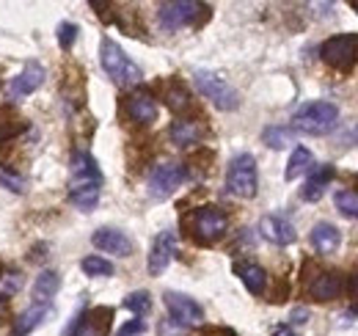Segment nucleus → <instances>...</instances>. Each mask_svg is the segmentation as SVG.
Wrapping results in <instances>:
<instances>
[{
    "instance_id": "obj_2",
    "label": "nucleus",
    "mask_w": 358,
    "mask_h": 336,
    "mask_svg": "<svg viewBox=\"0 0 358 336\" xmlns=\"http://www.w3.org/2000/svg\"><path fill=\"white\" fill-rule=\"evenodd\" d=\"M339 122V108L328 99H317L306 102L295 111L292 116V130L303 132V135H328Z\"/></svg>"
},
{
    "instance_id": "obj_25",
    "label": "nucleus",
    "mask_w": 358,
    "mask_h": 336,
    "mask_svg": "<svg viewBox=\"0 0 358 336\" xmlns=\"http://www.w3.org/2000/svg\"><path fill=\"white\" fill-rule=\"evenodd\" d=\"M334 204L345 218L358 220V193L356 190H336L334 193Z\"/></svg>"
},
{
    "instance_id": "obj_18",
    "label": "nucleus",
    "mask_w": 358,
    "mask_h": 336,
    "mask_svg": "<svg viewBox=\"0 0 358 336\" xmlns=\"http://www.w3.org/2000/svg\"><path fill=\"white\" fill-rule=\"evenodd\" d=\"M50 314H52V306H50V303H34L31 309H25V312L14 320L11 336H28L34 328H39Z\"/></svg>"
},
{
    "instance_id": "obj_7",
    "label": "nucleus",
    "mask_w": 358,
    "mask_h": 336,
    "mask_svg": "<svg viewBox=\"0 0 358 336\" xmlns=\"http://www.w3.org/2000/svg\"><path fill=\"white\" fill-rule=\"evenodd\" d=\"M193 83H196V88H199L218 111H234V108L240 105V94L226 83L221 75H215V72L199 69V72L193 75Z\"/></svg>"
},
{
    "instance_id": "obj_29",
    "label": "nucleus",
    "mask_w": 358,
    "mask_h": 336,
    "mask_svg": "<svg viewBox=\"0 0 358 336\" xmlns=\"http://www.w3.org/2000/svg\"><path fill=\"white\" fill-rule=\"evenodd\" d=\"M166 102H169L171 111H185V108L190 105V94H187L182 85H174V88L166 91Z\"/></svg>"
},
{
    "instance_id": "obj_5",
    "label": "nucleus",
    "mask_w": 358,
    "mask_h": 336,
    "mask_svg": "<svg viewBox=\"0 0 358 336\" xmlns=\"http://www.w3.org/2000/svg\"><path fill=\"white\" fill-rule=\"evenodd\" d=\"M320 55L328 66H334L336 72L348 75L353 72L358 61V34H339V36H331L328 42H322L320 47Z\"/></svg>"
},
{
    "instance_id": "obj_33",
    "label": "nucleus",
    "mask_w": 358,
    "mask_h": 336,
    "mask_svg": "<svg viewBox=\"0 0 358 336\" xmlns=\"http://www.w3.org/2000/svg\"><path fill=\"white\" fill-rule=\"evenodd\" d=\"M306 320H309V312H306V309H295V312H292V323H295V326H303Z\"/></svg>"
},
{
    "instance_id": "obj_31",
    "label": "nucleus",
    "mask_w": 358,
    "mask_h": 336,
    "mask_svg": "<svg viewBox=\"0 0 358 336\" xmlns=\"http://www.w3.org/2000/svg\"><path fill=\"white\" fill-rule=\"evenodd\" d=\"M146 334V323L143 320H130L127 326H122V331L116 336H143Z\"/></svg>"
},
{
    "instance_id": "obj_21",
    "label": "nucleus",
    "mask_w": 358,
    "mask_h": 336,
    "mask_svg": "<svg viewBox=\"0 0 358 336\" xmlns=\"http://www.w3.org/2000/svg\"><path fill=\"white\" fill-rule=\"evenodd\" d=\"M201 135H204V127L199 125V122L177 119V122L171 125V141H174L177 146H193V144L201 141Z\"/></svg>"
},
{
    "instance_id": "obj_1",
    "label": "nucleus",
    "mask_w": 358,
    "mask_h": 336,
    "mask_svg": "<svg viewBox=\"0 0 358 336\" xmlns=\"http://www.w3.org/2000/svg\"><path fill=\"white\" fill-rule=\"evenodd\" d=\"M102 190V171L89 152L72 155V179H69V202L83 212H91L99 202Z\"/></svg>"
},
{
    "instance_id": "obj_19",
    "label": "nucleus",
    "mask_w": 358,
    "mask_h": 336,
    "mask_svg": "<svg viewBox=\"0 0 358 336\" xmlns=\"http://www.w3.org/2000/svg\"><path fill=\"white\" fill-rule=\"evenodd\" d=\"M234 273L240 276V281L245 284V290L251 295H262L268 287V273L254 265V262H234Z\"/></svg>"
},
{
    "instance_id": "obj_38",
    "label": "nucleus",
    "mask_w": 358,
    "mask_h": 336,
    "mask_svg": "<svg viewBox=\"0 0 358 336\" xmlns=\"http://www.w3.org/2000/svg\"><path fill=\"white\" fill-rule=\"evenodd\" d=\"M353 179H356V182H358V176H353Z\"/></svg>"
},
{
    "instance_id": "obj_4",
    "label": "nucleus",
    "mask_w": 358,
    "mask_h": 336,
    "mask_svg": "<svg viewBox=\"0 0 358 336\" xmlns=\"http://www.w3.org/2000/svg\"><path fill=\"white\" fill-rule=\"evenodd\" d=\"M257 188H259V176L254 155H237L226 171V190L237 199H254Z\"/></svg>"
},
{
    "instance_id": "obj_23",
    "label": "nucleus",
    "mask_w": 358,
    "mask_h": 336,
    "mask_svg": "<svg viewBox=\"0 0 358 336\" xmlns=\"http://www.w3.org/2000/svg\"><path fill=\"white\" fill-rule=\"evenodd\" d=\"M61 287V276L55 270H45L36 276L34 281V295H36V303H50V298L58 293Z\"/></svg>"
},
{
    "instance_id": "obj_14",
    "label": "nucleus",
    "mask_w": 358,
    "mask_h": 336,
    "mask_svg": "<svg viewBox=\"0 0 358 336\" xmlns=\"http://www.w3.org/2000/svg\"><path fill=\"white\" fill-rule=\"evenodd\" d=\"M306 290H309V295H312L314 300H336L339 295L345 293V279L336 270H320L312 281H309Z\"/></svg>"
},
{
    "instance_id": "obj_10",
    "label": "nucleus",
    "mask_w": 358,
    "mask_h": 336,
    "mask_svg": "<svg viewBox=\"0 0 358 336\" xmlns=\"http://www.w3.org/2000/svg\"><path fill=\"white\" fill-rule=\"evenodd\" d=\"M166 309L171 314V323L182 331L193 328V326H199L204 320V309L193 298H187L182 293H166Z\"/></svg>"
},
{
    "instance_id": "obj_27",
    "label": "nucleus",
    "mask_w": 358,
    "mask_h": 336,
    "mask_svg": "<svg viewBox=\"0 0 358 336\" xmlns=\"http://www.w3.org/2000/svg\"><path fill=\"white\" fill-rule=\"evenodd\" d=\"M124 309H130L135 317H143V314H149V312H152V298H149V293L138 290V293L124 298Z\"/></svg>"
},
{
    "instance_id": "obj_11",
    "label": "nucleus",
    "mask_w": 358,
    "mask_h": 336,
    "mask_svg": "<svg viewBox=\"0 0 358 336\" xmlns=\"http://www.w3.org/2000/svg\"><path fill=\"white\" fill-rule=\"evenodd\" d=\"M174 253H177V232H174V229H166V232H160V234L155 237V243H152V251H149V273H152V276L166 273V267L171 265Z\"/></svg>"
},
{
    "instance_id": "obj_15",
    "label": "nucleus",
    "mask_w": 358,
    "mask_h": 336,
    "mask_svg": "<svg viewBox=\"0 0 358 336\" xmlns=\"http://www.w3.org/2000/svg\"><path fill=\"white\" fill-rule=\"evenodd\" d=\"M45 66L42 64H36V61H31V64H25V69L11 80L8 85V94L11 97H25V94H34L39 85L45 83Z\"/></svg>"
},
{
    "instance_id": "obj_6",
    "label": "nucleus",
    "mask_w": 358,
    "mask_h": 336,
    "mask_svg": "<svg viewBox=\"0 0 358 336\" xmlns=\"http://www.w3.org/2000/svg\"><path fill=\"white\" fill-rule=\"evenodd\" d=\"M201 14H207V6H204V3H196V0H174V3H160L157 20H160V28H163V31L174 34L179 28L196 25Z\"/></svg>"
},
{
    "instance_id": "obj_3",
    "label": "nucleus",
    "mask_w": 358,
    "mask_h": 336,
    "mask_svg": "<svg viewBox=\"0 0 358 336\" xmlns=\"http://www.w3.org/2000/svg\"><path fill=\"white\" fill-rule=\"evenodd\" d=\"M99 58H102V69L108 72V78L119 85H135L141 83L143 72L141 66L130 61V55L113 42V39H102V50H99Z\"/></svg>"
},
{
    "instance_id": "obj_17",
    "label": "nucleus",
    "mask_w": 358,
    "mask_h": 336,
    "mask_svg": "<svg viewBox=\"0 0 358 336\" xmlns=\"http://www.w3.org/2000/svg\"><path fill=\"white\" fill-rule=\"evenodd\" d=\"M334 174H336V171H334V166H331V163L314 168L312 174L306 176V182H303L301 199H303V202H320V199H322V193H325V188L331 185Z\"/></svg>"
},
{
    "instance_id": "obj_22",
    "label": "nucleus",
    "mask_w": 358,
    "mask_h": 336,
    "mask_svg": "<svg viewBox=\"0 0 358 336\" xmlns=\"http://www.w3.org/2000/svg\"><path fill=\"white\" fill-rule=\"evenodd\" d=\"M110 326V309H96L78 326L72 336H105V328Z\"/></svg>"
},
{
    "instance_id": "obj_36",
    "label": "nucleus",
    "mask_w": 358,
    "mask_h": 336,
    "mask_svg": "<svg viewBox=\"0 0 358 336\" xmlns=\"http://www.w3.org/2000/svg\"><path fill=\"white\" fill-rule=\"evenodd\" d=\"M0 314H3V295H0Z\"/></svg>"
},
{
    "instance_id": "obj_24",
    "label": "nucleus",
    "mask_w": 358,
    "mask_h": 336,
    "mask_svg": "<svg viewBox=\"0 0 358 336\" xmlns=\"http://www.w3.org/2000/svg\"><path fill=\"white\" fill-rule=\"evenodd\" d=\"M312 163H314L312 152H309L306 146H298V149L289 155V163H287V171H284V176L292 182V179H298L301 174H306V171L312 168Z\"/></svg>"
},
{
    "instance_id": "obj_13",
    "label": "nucleus",
    "mask_w": 358,
    "mask_h": 336,
    "mask_svg": "<svg viewBox=\"0 0 358 336\" xmlns=\"http://www.w3.org/2000/svg\"><path fill=\"white\" fill-rule=\"evenodd\" d=\"M91 243H94L99 251L113 253V256H130V253H133V240H130L122 229H110V226L96 229L94 237H91Z\"/></svg>"
},
{
    "instance_id": "obj_12",
    "label": "nucleus",
    "mask_w": 358,
    "mask_h": 336,
    "mask_svg": "<svg viewBox=\"0 0 358 336\" xmlns=\"http://www.w3.org/2000/svg\"><path fill=\"white\" fill-rule=\"evenodd\" d=\"M259 232H262V237L268 243H273V246H292L295 237H298L292 220L284 218V215H265L259 220Z\"/></svg>"
},
{
    "instance_id": "obj_34",
    "label": "nucleus",
    "mask_w": 358,
    "mask_h": 336,
    "mask_svg": "<svg viewBox=\"0 0 358 336\" xmlns=\"http://www.w3.org/2000/svg\"><path fill=\"white\" fill-rule=\"evenodd\" d=\"M273 336H298L292 331V326H275L273 328Z\"/></svg>"
},
{
    "instance_id": "obj_28",
    "label": "nucleus",
    "mask_w": 358,
    "mask_h": 336,
    "mask_svg": "<svg viewBox=\"0 0 358 336\" xmlns=\"http://www.w3.org/2000/svg\"><path fill=\"white\" fill-rule=\"evenodd\" d=\"M80 267H83L86 276H113V265L102 256H86Z\"/></svg>"
},
{
    "instance_id": "obj_20",
    "label": "nucleus",
    "mask_w": 358,
    "mask_h": 336,
    "mask_svg": "<svg viewBox=\"0 0 358 336\" xmlns=\"http://www.w3.org/2000/svg\"><path fill=\"white\" fill-rule=\"evenodd\" d=\"M312 246L317 253H334L339 248V243H342V234H339V229L334 226V223H328V220H322V223H317L312 229Z\"/></svg>"
},
{
    "instance_id": "obj_35",
    "label": "nucleus",
    "mask_w": 358,
    "mask_h": 336,
    "mask_svg": "<svg viewBox=\"0 0 358 336\" xmlns=\"http://www.w3.org/2000/svg\"><path fill=\"white\" fill-rule=\"evenodd\" d=\"M350 290H353V295L358 298V270H356V276H353V281H350Z\"/></svg>"
},
{
    "instance_id": "obj_9",
    "label": "nucleus",
    "mask_w": 358,
    "mask_h": 336,
    "mask_svg": "<svg viewBox=\"0 0 358 336\" xmlns=\"http://www.w3.org/2000/svg\"><path fill=\"white\" fill-rule=\"evenodd\" d=\"M187 179V171L179 163H160L149 174V196L152 199H169L179 185Z\"/></svg>"
},
{
    "instance_id": "obj_16",
    "label": "nucleus",
    "mask_w": 358,
    "mask_h": 336,
    "mask_svg": "<svg viewBox=\"0 0 358 336\" xmlns=\"http://www.w3.org/2000/svg\"><path fill=\"white\" fill-rule=\"evenodd\" d=\"M127 116L138 125H152L157 119V102L146 91H135L127 99Z\"/></svg>"
},
{
    "instance_id": "obj_37",
    "label": "nucleus",
    "mask_w": 358,
    "mask_h": 336,
    "mask_svg": "<svg viewBox=\"0 0 358 336\" xmlns=\"http://www.w3.org/2000/svg\"><path fill=\"white\" fill-rule=\"evenodd\" d=\"M353 8H356V11H358V0H353Z\"/></svg>"
},
{
    "instance_id": "obj_8",
    "label": "nucleus",
    "mask_w": 358,
    "mask_h": 336,
    "mask_svg": "<svg viewBox=\"0 0 358 336\" xmlns=\"http://www.w3.org/2000/svg\"><path fill=\"white\" fill-rule=\"evenodd\" d=\"M193 237L201 240V243H215L221 240L229 229V218L221 207H201V210L193 212Z\"/></svg>"
},
{
    "instance_id": "obj_26",
    "label": "nucleus",
    "mask_w": 358,
    "mask_h": 336,
    "mask_svg": "<svg viewBox=\"0 0 358 336\" xmlns=\"http://www.w3.org/2000/svg\"><path fill=\"white\" fill-rule=\"evenodd\" d=\"M262 141L268 144L270 149H284V146L292 144V130H287V127H265Z\"/></svg>"
},
{
    "instance_id": "obj_32",
    "label": "nucleus",
    "mask_w": 358,
    "mask_h": 336,
    "mask_svg": "<svg viewBox=\"0 0 358 336\" xmlns=\"http://www.w3.org/2000/svg\"><path fill=\"white\" fill-rule=\"evenodd\" d=\"M0 182H3L8 190H17V193H20V190H22V185H25L20 176H8V174H0Z\"/></svg>"
},
{
    "instance_id": "obj_30",
    "label": "nucleus",
    "mask_w": 358,
    "mask_h": 336,
    "mask_svg": "<svg viewBox=\"0 0 358 336\" xmlns=\"http://www.w3.org/2000/svg\"><path fill=\"white\" fill-rule=\"evenodd\" d=\"M75 36H78V25H72V22H64L61 28H58V42L64 50H69L72 42H75Z\"/></svg>"
}]
</instances>
